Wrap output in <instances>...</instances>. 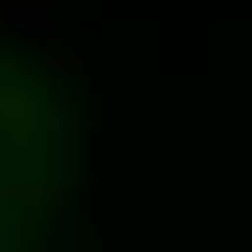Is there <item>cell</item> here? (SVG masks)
<instances>
[{"mask_svg": "<svg viewBox=\"0 0 252 252\" xmlns=\"http://www.w3.org/2000/svg\"><path fill=\"white\" fill-rule=\"evenodd\" d=\"M68 191V109L21 48L0 41V252H28Z\"/></svg>", "mask_w": 252, "mask_h": 252, "instance_id": "1", "label": "cell"}]
</instances>
